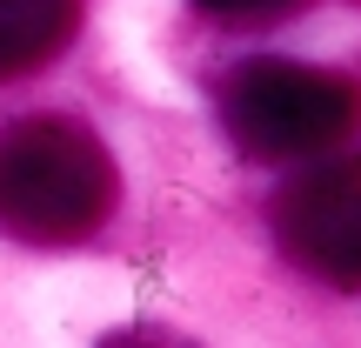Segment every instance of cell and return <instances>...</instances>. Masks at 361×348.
<instances>
[{
    "label": "cell",
    "mask_w": 361,
    "mask_h": 348,
    "mask_svg": "<svg viewBox=\"0 0 361 348\" xmlns=\"http://www.w3.org/2000/svg\"><path fill=\"white\" fill-rule=\"evenodd\" d=\"M114 215V161L80 121L34 114L0 128V234L13 241H87Z\"/></svg>",
    "instance_id": "obj_1"
},
{
    "label": "cell",
    "mask_w": 361,
    "mask_h": 348,
    "mask_svg": "<svg viewBox=\"0 0 361 348\" xmlns=\"http://www.w3.org/2000/svg\"><path fill=\"white\" fill-rule=\"evenodd\" d=\"M355 114H361L355 88L308 61H241L221 80V121L261 161L322 155L355 128Z\"/></svg>",
    "instance_id": "obj_2"
},
{
    "label": "cell",
    "mask_w": 361,
    "mask_h": 348,
    "mask_svg": "<svg viewBox=\"0 0 361 348\" xmlns=\"http://www.w3.org/2000/svg\"><path fill=\"white\" fill-rule=\"evenodd\" d=\"M274 234L295 268L361 295V155L288 181L274 201Z\"/></svg>",
    "instance_id": "obj_3"
},
{
    "label": "cell",
    "mask_w": 361,
    "mask_h": 348,
    "mask_svg": "<svg viewBox=\"0 0 361 348\" xmlns=\"http://www.w3.org/2000/svg\"><path fill=\"white\" fill-rule=\"evenodd\" d=\"M80 0H0V80L34 74L74 40Z\"/></svg>",
    "instance_id": "obj_4"
},
{
    "label": "cell",
    "mask_w": 361,
    "mask_h": 348,
    "mask_svg": "<svg viewBox=\"0 0 361 348\" xmlns=\"http://www.w3.org/2000/svg\"><path fill=\"white\" fill-rule=\"evenodd\" d=\"M101 348H188V342H174V335H154V328H128V335H107Z\"/></svg>",
    "instance_id": "obj_5"
},
{
    "label": "cell",
    "mask_w": 361,
    "mask_h": 348,
    "mask_svg": "<svg viewBox=\"0 0 361 348\" xmlns=\"http://www.w3.org/2000/svg\"><path fill=\"white\" fill-rule=\"evenodd\" d=\"M207 13H255V7H268V0H201Z\"/></svg>",
    "instance_id": "obj_6"
}]
</instances>
